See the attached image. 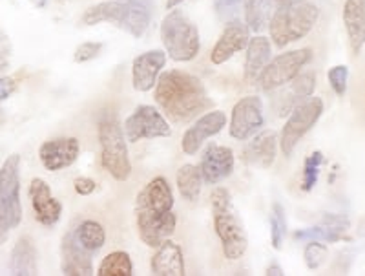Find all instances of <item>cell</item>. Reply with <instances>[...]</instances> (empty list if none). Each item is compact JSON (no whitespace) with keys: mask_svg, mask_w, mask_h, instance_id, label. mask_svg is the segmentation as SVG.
Masks as SVG:
<instances>
[{"mask_svg":"<svg viewBox=\"0 0 365 276\" xmlns=\"http://www.w3.org/2000/svg\"><path fill=\"white\" fill-rule=\"evenodd\" d=\"M356 236H358V238H365V214H364V216H361L360 222H358Z\"/></svg>","mask_w":365,"mask_h":276,"instance_id":"42","label":"cell"},{"mask_svg":"<svg viewBox=\"0 0 365 276\" xmlns=\"http://www.w3.org/2000/svg\"><path fill=\"white\" fill-rule=\"evenodd\" d=\"M174 193L170 183L163 176L154 178L145 185L135 198L137 232L143 243L158 249L175 232Z\"/></svg>","mask_w":365,"mask_h":276,"instance_id":"1","label":"cell"},{"mask_svg":"<svg viewBox=\"0 0 365 276\" xmlns=\"http://www.w3.org/2000/svg\"><path fill=\"white\" fill-rule=\"evenodd\" d=\"M316 88V76L312 71H307V73H299L298 77L289 83V88L282 93L279 97H276L278 101V110L279 113H291V110L294 108L296 105H299L302 101L309 99V97L314 93Z\"/></svg>","mask_w":365,"mask_h":276,"instance_id":"24","label":"cell"},{"mask_svg":"<svg viewBox=\"0 0 365 276\" xmlns=\"http://www.w3.org/2000/svg\"><path fill=\"white\" fill-rule=\"evenodd\" d=\"M214 229L221 242V249L227 260H240L249 247V235L241 220L232 196L225 187H216L210 194Z\"/></svg>","mask_w":365,"mask_h":276,"instance_id":"3","label":"cell"},{"mask_svg":"<svg viewBox=\"0 0 365 276\" xmlns=\"http://www.w3.org/2000/svg\"><path fill=\"white\" fill-rule=\"evenodd\" d=\"M272 57V46L267 37H252L247 44V57H245V81L249 84H256L259 76L270 63Z\"/></svg>","mask_w":365,"mask_h":276,"instance_id":"23","label":"cell"},{"mask_svg":"<svg viewBox=\"0 0 365 276\" xmlns=\"http://www.w3.org/2000/svg\"><path fill=\"white\" fill-rule=\"evenodd\" d=\"M166 64V51L150 50L135 57L132 63V84L135 92H150L158 83Z\"/></svg>","mask_w":365,"mask_h":276,"instance_id":"18","label":"cell"},{"mask_svg":"<svg viewBox=\"0 0 365 276\" xmlns=\"http://www.w3.org/2000/svg\"><path fill=\"white\" fill-rule=\"evenodd\" d=\"M73 187H75V193L81 194V196H90L97 190V183L91 178H77L73 181Z\"/></svg>","mask_w":365,"mask_h":276,"instance_id":"39","label":"cell"},{"mask_svg":"<svg viewBox=\"0 0 365 276\" xmlns=\"http://www.w3.org/2000/svg\"><path fill=\"white\" fill-rule=\"evenodd\" d=\"M22 223L21 155L11 154L0 167V243Z\"/></svg>","mask_w":365,"mask_h":276,"instance_id":"8","label":"cell"},{"mask_svg":"<svg viewBox=\"0 0 365 276\" xmlns=\"http://www.w3.org/2000/svg\"><path fill=\"white\" fill-rule=\"evenodd\" d=\"M274 2H276V4L282 6V4H285V2H289V0H274Z\"/></svg>","mask_w":365,"mask_h":276,"instance_id":"45","label":"cell"},{"mask_svg":"<svg viewBox=\"0 0 365 276\" xmlns=\"http://www.w3.org/2000/svg\"><path fill=\"white\" fill-rule=\"evenodd\" d=\"M341 17L351 51L358 55L365 46V0H345Z\"/></svg>","mask_w":365,"mask_h":276,"instance_id":"22","label":"cell"},{"mask_svg":"<svg viewBox=\"0 0 365 276\" xmlns=\"http://www.w3.org/2000/svg\"><path fill=\"white\" fill-rule=\"evenodd\" d=\"M9 272L15 276H35L38 275L37 247L31 238L22 236L17 240L9 258Z\"/></svg>","mask_w":365,"mask_h":276,"instance_id":"25","label":"cell"},{"mask_svg":"<svg viewBox=\"0 0 365 276\" xmlns=\"http://www.w3.org/2000/svg\"><path fill=\"white\" fill-rule=\"evenodd\" d=\"M145 2H148V4H152V0H145Z\"/></svg>","mask_w":365,"mask_h":276,"instance_id":"47","label":"cell"},{"mask_svg":"<svg viewBox=\"0 0 365 276\" xmlns=\"http://www.w3.org/2000/svg\"><path fill=\"white\" fill-rule=\"evenodd\" d=\"M227 126V116L221 110H212L201 116L190 128L185 132L181 139V148L187 155L197 154L205 141L212 136H217Z\"/></svg>","mask_w":365,"mask_h":276,"instance_id":"16","label":"cell"},{"mask_svg":"<svg viewBox=\"0 0 365 276\" xmlns=\"http://www.w3.org/2000/svg\"><path fill=\"white\" fill-rule=\"evenodd\" d=\"M103 48H104L103 42H83V44L77 46V50H75L73 61L79 64L90 63V61H93L96 57H99Z\"/></svg>","mask_w":365,"mask_h":276,"instance_id":"35","label":"cell"},{"mask_svg":"<svg viewBox=\"0 0 365 276\" xmlns=\"http://www.w3.org/2000/svg\"><path fill=\"white\" fill-rule=\"evenodd\" d=\"M185 0H166V9H174L178 8L179 4H182Z\"/></svg>","mask_w":365,"mask_h":276,"instance_id":"43","label":"cell"},{"mask_svg":"<svg viewBox=\"0 0 365 276\" xmlns=\"http://www.w3.org/2000/svg\"><path fill=\"white\" fill-rule=\"evenodd\" d=\"M165 51L175 63H190L201 50V37L197 26L179 9H174L163 19L159 28Z\"/></svg>","mask_w":365,"mask_h":276,"instance_id":"7","label":"cell"},{"mask_svg":"<svg viewBox=\"0 0 365 276\" xmlns=\"http://www.w3.org/2000/svg\"><path fill=\"white\" fill-rule=\"evenodd\" d=\"M81 152L77 138H57L44 141L38 148V158L46 170L58 172L77 161Z\"/></svg>","mask_w":365,"mask_h":276,"instance_id":"15","label":"cell"},{"mask_svg":"<svg viewBox=\"0 0 365 276\" xmlns=\"http://www.w3.org/2000/svg\"><path fill=\"white\" fill-rule=\"evenodd\" d=\"M250 41V28L247 22L241 21H230L225 26L223 34L220 35L217 42L214 44L210 51L212 64H223L228 59H232L234 55L240 53L241 50H245L247 44Z\"/></svg>","mask_w":365,"mask_h":276,"instance_id":"14","label":"cell"},{"mask_svg":"<svg viewBox=\"0 0 365 276\" xmlns=\"http://www.w3.org/2000/svg\"><path fill=\"white\" fill-rule=\"evenodd\" d=\"M31 2H34V4L41 9H44L46 6H48V0H31Z\"/></svg>","mask_w":365,"mask_h":276,"instance_id":"44","label":"cell"},{"mask_svg":"<svg viewBox=\"0 0 365 276\" xmlns=\"http://www.w3.org/2000/svg\"><path fill=\"white\" fill-rule=\"evenodd\" d=\"M241 0H214V8H216L217 17L225 22H230L236 19L240 11Z\"/></svg>","mask_w":365,"mask_h":276,"instance_id":"36","label":"cell"},{"mask_svg":"<svg viewBox=\"0 0 365 276\" xmlns=\"http://www.w3.org/2000/svg\"><path fill=\"white\" fill-rule=\"evenodd\" d=\"M99 276H132L133 265L130 255L125 251H113L108 256H104L97 269Z\"/></svg>","mask_w":365,"mask_h":276,"instance_id":"29","label":"cell"},{"mask_svg":"<svg viewBox=\"0 0 365 276\" xmlns=\"http://www.w3.org/2000/svg\"><path fill=\"white\" fill-rule=\"evenodd\" d=\"M13 48H11V41H9L8 35L2 31L0 28V73L9 66V59H11Z\"/></svg>","mask_w":365,"mask_h":276,"instance_id":"38","label":"cell"},{"mask_svg":"<svg viewBox=\"0 0 365 276\" xmlns=\"http://www.w3.org/2000/svg\"><path fill=\"white\" fill-rule=\"evenodd\" d=\"M278 145V134L272 130H265L262 134L254 136L252 141L247 145L245 150H243V161L250 167L270 168L276 161Z\"/></svg>","mask_w":365,"mask_h":276,"instance_id":"20","label":"cell"},{"mask_svg":"<svg viewBox=\"0 0 365 276\" xmlns=\"http://www.w3.org/2000/svg\"><path fill=\"white\" fill-rule=\"evenodd\" d=\"M75 238L79 240L81 245L86 247L88 251L97 252L101 251L106 243V232H104L103 225L93 220H84L79 225L73 229Z\"/></svg>","mask_w":365,"mask_h":276,"instance_id":"27","label":"cell"},{"mask_svg":"<svg viewBox=\"0 0 365 276\" xmlns=\"http://www.w3.org/2000/svg\"><path fill=\"white\" fill-rule=\"evenodd\" d=\"M101 145V165L117 181H126L132 174V161L123 125L113 112H104L97 126Z\"/></svg>","mask_w":365,"mask_h":276,"instance_id":"6","label":"cell"},{"mask_svg":"<svg viewBox=\"0 0 365 276\" xmlns=\"http://www.w3.org/2000/svg\"><path fill=\"white\" fill-rule=\"evenodd\" d=\"M272 0H243L245 22L252 31H262L270 21Z\"/></svg>","mask_w":365,"mask_h":276,"instance_id":"28","label":"cell"},{"mask_svg":"<svg viewBox=\"0 0 365 276\" xmlns=\"http://www.w3.org/2000/svg\"><path fill=\"white\" fill-rule=\"evenodd\" d=\"M35 220L44 227H53L63 216V203L51 194L50 185L42 178H34L28 188Z\"/></svg>","mask_w":365,"mask_h":276,"instance_id":"13","label":"cell"},{"mask_svg":"<svg viewBox=\"0 0 365 276\" xmlns=\"http://www.w3.org/2000/svg\"><path fill=\"white\" fill-rule=\"evenodd\" d=\"M319 9L311 0H289L279 6L269 21L270 39L278 48L307 37L318 22Z\"/></svg>","mask_w":365,"mask_h":276,"instance_id":"5","label":"cell"},{"mask_svg":"<svg viewBox=\"0 0 365 276\" xmlns=\"http://www.w3.org/2000/svg\"><path fill=\"white\" fill-rule=\"evenodd\" d=\"M265 275L267 276H283V275H285V272H283L282 265H279V264H270L269 267H267Z\"/></svg>","mask_w":365,"mask_h":276,"instance_id":"41","label":"cell"},{"mask_svg":"<svg viewBox=\"0 0 365 276\" xmlns=\"http://www.w3.org/2000/svg\"><path fill=\"white\" fill-rule=\"evenodd\" d=\"M327 245L324 242H316V240L307 242V245L303 249V260H305V265L311 271H316V269L322 267L325 264V260H327Z\"/></svg>","mask_w":365,"mask_h":276,"instance_id":"33","label":"cell"},{"mask_svg":"<svg viewBox=\"0 0 365 276\" xmlns=\"http://www.w3.org/2000/svg\"><path fill=\"white\" fill-rule=\"evenodd\" d=\"M234 158L232 148L223 147V145H208L201 155V174L203 181L208 185H217L227 180L234 170Z\"/></svg>","mask_w":365,"mask_h":276,"instance_id":"19","label":"cell"},{"mask_svg":"<svg viewBox=\"0 0 365 276\" xmlns=\"http://www.w3.org/2000/svg\"><path fill=\"white\" fill-rule=\"evenodd\" d=\"M2 118H4V110L0 108V121H2Z\"/></svg>","mask_w":365,"mask_h":276,"instance_id":"46","label":"cell"},{"mask_svg":"<svg viewBox=\"0 0 365 276\" xmlns=\"http://www.w3.org/2000/svg\"><path fill=\"white\" fill-rule=\"evenodd\" d=\"M152 19V4L145 0H106L91 6L84 11L83 24L96 26L101 22H112L132 37L141 39L146 34Z\"/></svg>","mask_w":365,"mask_h":276,"instance_id":"4","label":"cell"},{"mask_svg":"<svg viewBox=\"0 0 365 276\" xmlns=\"http://www.w3.org/2000/svg\"><path fill=\"white\" fill-rule=\"evenodd\" d=\"M322 113H324V101L319 97H309L291 110V116L285 121L282 136H279V148L285 158L292 155L296 145L302 141V138L309 130L314 128Z\"/></svg>","mask_w":365,"mask_h":276,"instance_id":"9","label":"cell"},{"mask_svg":"<svg viewBox=\"0 0 365 276\" xmlns=\"http://www.w3.org/2000/svg\"><path fill=\"white\" fill-rule=\"evenodd\" d=\"M265 123L263 116V101L262 97L249 96L240 99L234 105L232 116H230V136L237 141H247L254 138L257 130H262Z\"/></svg>","mask_w":365,"mask_h":276,"instance_id":"12","label":"cell"},{"mask_svg":"<svg viewBox=\"0 0 365 276\" xmlns=\"http://www.w3.org/2000/svg\"><path fill=\"white\" fill-rule=\"evenodd\" d=\"M312 61L311 48H302V50L285 51L270 59L263 73L259 76L257 84L262 86L265 92H274V90L282 88L285 84L291 83L294 77L302 73V70Z\"/></svg>","mask_w":365,"mask_h":276,"instance_id":"10","label":"cell"},{"mask_svg":"<svg viewBox=\"0 0 365 276\" xmlns=\"http://www.w3.org/2000/svg\"><path fill=\"white\" fill-rule=\"evenodd\" d=\"M93 252L88 251L86 247L81 245V242L75 238L73 229L68 230L63 236L61 243V271L66 276H90L93 272V262H91Z\"/></svg>","mask_w":365,"mask_h":276,"instance_id":"17","label":"cell"},{"mask_svg":"<svg viewBox=\"0 0 365 276\" xmlns=\"http://www.w3.org/2000/svg\"><path fill=\"white\" fill-rule=\"evenodd\" d=\"M294 238L299 242H325V243H338V242H349L347 235H340L336 230L329 229L327 225L319 223L316 227H307V229H299L294 232Z\"/></svg>","mask_w":365,"mask_h":276,"instance_id":"30","label":"cell"},{"mask_svg":"<svg viewBox=\"0 0 365 276\" xmlns=\"http://www.w3.org/2000/svg\"><path fill=\"white\" fill-rule=\"evenodd\" d=\"M17 90V81L15 77H0V101H6Z\"/></svg>","mask_w":365,"mask_h":276,"instance_id":"40","label":"cell"},{"mask_svg":"<svg viewBox=\"0 0 365 276\" xmlns=\"http://www.w3.org/2000/svg\"><path fill=\"white\" fill-rule=\"evenodd\" d=\"M322 163H324V154H322L319 150L312 152L311 155H307L305 163H303V180H302L303 193H311L312 188L316 187Z\"/></svg>","mask_w":365,"mask_h":276,"instance_id":"32","label":"cell"},{"mask_svg":"<svg viewBox=\"0 0 365 276\" xmlns=\"http://www.w3.org/2000/svg\"><path fill=\"white\" fill-rule=\"evenodd\" d=\"M329 84H331L332 92L336 96H345L347 92V81H349V68L345 64H336L332 66L327 73Z\"/></svg>","mask_w":365,"mask_h":276,"instance_id":"34","label":"cell"},{"mask_svg":"<svg viewBox=\"0 0 365 276\" xmlns=\"http://www.w3.org/2000/svg\"><path fill=\"white\" fill-rule=\"evenodd\" d=\"M319 223H324L329 229L336 230L340 235H347V230L351 229V220H349L345 214H324V218H322V222Z\"/></svg>","mask_w":365,"mask_h":276,"instance_id":"37","label":"cell"},{"mask_svg":"<svg viewBox=\"0 0 365 276\" xmlns=\"http://www.w3.org/2000/svg\"><path fill=\"white\" fill-rule=\"evenodd\" d=\"M287 236V216L285 209L279 203H274L270 210V243L276 251H282Z\"/></svg>","mask_w":365,"mask_h":276,"instance_id":"31","label":"cell"},{"mask_svg":"<svg viewBox=\"0 0 365 276\" xmlns=\"http://www.w3.org/2000/svg\"><path fill=\"white\" fill-rule=\"evenodd\" d=\"M126 141L137 143L143 139H155V138H170L172 126L165 119L161 112L155 106L141 105L137 106L128 118L125 125Z\"/></svg>","mask_w":365,"mask_h":276,"instance_id":"11","label":"cell"},{"mask_svg":"<svg viewBox=\"0 0 365 276\" xmlns=\"http://www.w3.org/2000/svg\"><path fill=\"white\" fill-rule=\"evenodd\" d=\"M175 181H178V188L181 196L187 201H197L203 188V174L201 168L195 165H182L175 174Z\"/></svg>","mask_w":365,"mask_h":276,"instance_id":"26","label":"cell"},{"mask_svg":"<svg viewBox=\"0 0 365 276\" xmlns=\"http://www.w3.org/2000/svg\"><path fill=\"white\" fill-rule=\"evenodd\" d=\"M152 275L155 276H185V256L179 243L172 242L170 238L158 247L155 255L150 262Z\"/></svg>","mask_w":365,"mask_h":276,"instance_id":"21","label":"cell"},{"mask_svg":"<svg viewBox=\"0 0 365 276\" xmlns=\"http://www.w3.org/2000/svg\"><path fill=\"white\" fill-rule=\"evenodd\" d=\"M155 103L174 123H188L212 106L200 77L181 70L161 73L155 83Z\"/></svg>","mask_w":365,"mask_h":276,"instance_id":"2","label":"cell"}]
</instances>
